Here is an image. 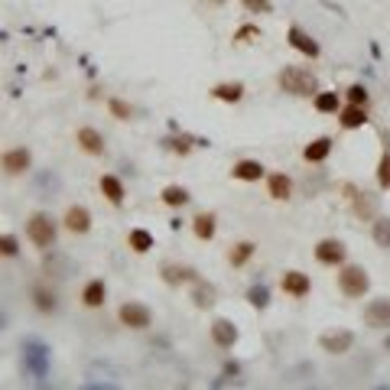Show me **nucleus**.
<instances>
[{
	"label": "nucleus",
	"mask_w": 390,
	"mask_h": 390,
	"mask_svg": "<svg viewBox=\"0 0 390 390\" xmlns=\"http://www.w3.org/2000/svg\"><path fill=\"white\" fill-rule=\"evenodd\" d=\"M23 371L36 384H43L49 378V371H52V348L36 335L23 339Z\"/></svg>",
	"instance_id": "f257e3e1"
},
{
	"label": "nucleus",
	"mask_w": 390,
	"mask_h": 390,
	"mask_svg": "<svg viewBox=\"0 0 390 390\" xmlns=\"http://www.w3.org/2000/svg\"><path fill=\"white\" fill-rule=\"evenodd\" d=\"M277 85H280V91H286V95H292V98H316L319 95V78L309 72V69H299V65L280 69Z\"/></svg>",
	"instance_id": "f03ea898"
},
{
	"label": "nucleus",
	"mask_w": 390,
	"mask_h": 390,
	"mask_svg": "<svg viewBox=\"0 0 390 390\" xmlns=\"http://www.w3.org/2000/svg\"><path fill=\"white\" fill-rule=\"evenodd\" d=\"M56 238H59V225H56V218L49 211H33L26 218V241L39 247L43 254L56 247Z\"/></svg>",
	"instance_id": "7ed1b4c3"
},
{
	"label": "nucleus",
	"mask_w": 390,
	"mask_h": 390,
	"mask_svg": "<svg viewBox=\"0 0 390 390\" xmlns=\"http://www.w3.org/2000/svg\"><path fill=\"white\" fill-rule=\"evenodd\" d=\"M371 290V277L361 264H341L339 267V292L348 299H361Z\"/></svg>",
	"instance_id": "20e7f679"
},
{
	"label": "nucleus",
	"mask_w": 390,
	"mask_h": 390,
	"mask_svg": "<svg viewBox=\"0 0 390 390\" xmlns=\"http://www.w3.org/2000/svg\"><path fill=\"white\" fill-rule=\"evenodd\" d=\"M117 319H121V325H127V329L144 332L153 325V309L144 303H124L121 309H117Z\"/></svg>",
	"instance_id": "39448f33"
},
{
	"label": "nucleus",
	"mask_w": 390,
	"mask_h": 390,
	"mask_svg": "<svg viewBox=\"0 0 390 390\" xmlns=\"http://www.w3.org/2000/svg\"><path fill=\"white\" fill-rule=\"evenodd\" d=\"M319 348L325 354H348L354 348V332L348 329H329L319 335Z\"/></svg>",
	"instance_id": "423d86ee"
},
{
	"label": "nucleus",
	"mask_w": 390,
	"mask_h": 390,
	"mask_svg": "<svg viewBox=\"0 0 390 390\" xmlns=\"http://www.w3.org/2000/svg\"><path fill=\"white\" fill-rule=\"evenodd\" d=\"M0 166H3L7 176H23V172H30V166H33V153H30L26 146H10V150H3Z\"/></svg>",
	"instance_id": "0eeeda50"
},
{
	"label": "nucleus",
	"mask_w": 390,
	"mask_h": 390,
	"mask_svg": "<svg viewBox=\"0 0 390 390\" xmlns=\"http://www.w3.org/2000/svg\"><path fill=\"white\" fill-rule=\"evenodd\" d=\"M345 257H348V251H345V244H341L339 238H322V241L316 244V260L322 267H341Z\"/></svg>",
	"instance_id": "6e6552de"
},
{
	"label": "nucleus",
	"mask_w": 390,
	"mask_h": 390,
	"mask_svg": "<svg viewBox=\"0 0 390 390\" xmlns=\"http://www.w3.org/2000/svg\"><path fill=\"white\" fill-rule=\"evenodd\" d=\"M75 144H78V150H85L88 157H104V150H108V144H104V137H101V130H95V127H78L75 130Z\"/></svg>",
	"instance_id": "1a4fd4ad"
},
{
	"label": "nucleus",
	"mask_w": 390,
	"mask_h": 390,
	"mask_svg": "<svg viewBox=\"0 0 390 390\" xmlns=\"http://www.w3.org/2000/svg\"><path fill=\"white\" fill-rule=\"evenodd\" d=\"M280 286H283L286 296H292V299H306L309 290H312V280H309V273H303V270H286Z\"/></svg>",
	"instance_id": "9d476101"
},
{
	"label": "nucleus",
	"mask_w": 390,
	"mask_h": 390,
	"mask_svg": "<svg viewBox=\"0 0 390 390\" xmlns=\"http://www.w3.org/2000/svg\"><path fill=\"white\" fill-rule=\"evenodd\" d=\"M286 43H290V46L296 49V52H303L306 59H319V52H322L316 39L309 36L303 26H296V23H292L290 30H286Z\"/></svg>",
	"instance_id": "9b49d317"
},
{
	"label": "nucleus",
	"mask_w": 390,
	"mask_h": 390,
	"mask_svg": "<svg viewBox=\"0 0 390 390\" xmlns=\"http://www.w3.org/2000/svg\"><path fill=\"white\" fill-rule=\"evenodd\" d=\"M121 374H117V367H111V365H91L88 367V374H85V387H117L121 384Z\"/></svg>",
	"instance_id": "f8f14e48"
},
{
	"label": "nucleus",
	"mask_w": 390,
	"mask_h": 390,
	"mask_svg": "<svg viewBox=\"0 0 390 390\" xmlns=\"http://www.w3.org/2000/svg\"><path fill=\"white\" fill-rule=\"evenodd\" d=\"M348 198H352V208H354V215L361 221H374L378 218V195H371V192H354L352 185H348Z\"/></svg>",
	"instance_id": "ddd939ff"
},
{
	"label": "nucleus",
	"mask_w": 390,
	"mask_h": 390,
	"mask_svg": "<svg viewBox=\"0 0 390 390\" xmlns=\"http://www.w3.org/2000/svg\"><path fill=\"white\" fill-rule=\"evenodd\" d=\"M211 341L218 345L221 352H228L238 345V325H234L231 319H215L211 322Z\"/></svg>",
	"instance_id": "4468645a"
},
{
	"label": "nucleus",
	"mask_w": 390,
	"mask_h": 390,
	"mask_svg": "<svg viewBox=\"0 0 390 390\" xmlns=\"http://www.w3.org/2000/svg\"><path fill=\"white\" fill-rule=\"evenodd\" d=\"M365 322L371 329H390V299H371L365 306Z\"/></svg>",
	"instance_id": "2eb2a0df"
},
{
	"label": "nucleus",
	"mask_w": 390,
	"mask_h": 390,
	"mask_svg": "<svg viewBox=\"0 0 390 390\" xmlns=\"http://www.w3.org/2000/svg\"><path fill=\"white\" fill-rule=\"evenodd\" d=\"M231 176L241 179V183H260V179L267 176V166H264L260 159H238L231 166Z\"/></svg>",
	"instance_id": "dca6fc26"
},
{
	"label": "nucleus",
	"mask_w": 390,
	"mask_h": 390,
	"mask_svg": "<svg viewBox=\"0 0 390 390\" xmlns=\"http://www.w3.org/2000/svg\"><path fill=\"white\" fill-rule=\"evenodd\" d=\"M159 277H163V283H166V286H185V283L198 280L195 267H189V264H166Z\"/></svg>",
	"instance_id": "f3484780"
},
{
	"label": "nucleus",
	"mask_w": 390,
	"mask_h": 390,
	"mask_svg": "<svg viewBox=\"0 0 390 390\" xmlns=\"http://www.w3.org/2000/svg\"><path fill=\"white\" fill-rule=\"evenodd\" d=\"M62 225H65V231H72V234H88L91 231V211L85 205H72L65 211Z\"/></svg>",
	"instance_id": "a211bd4d"
},
{
	"label": "nucleus",
	"mask_w": 390,
	"mask_h": 390,
	"mask_svg": "<svg viewBox=\"0 0 390 390\" xmlns=\"http://www.w3.org/2000/svg\"><path fill=\"white\" fill-rule=\"evenodd\" d=\"M33 306H36L43 316H52L59 309V292L52 290V286H46V283H36L33 286Z\"/></svg>",
	"instance_id": "6ab92c4d"
},
{
	"label": "nucleus",
	"mask_w": 390,
	"mask_h": 390,
	"mask_svg": "<svg viewBox=\"0 0 390 390\" xmlns=\"http://www.w3.org/2000/svg\"><path fill=\"white\" fill-rule=\"evenodd\" d=\"M339 124L345 130H358L367 124V104H345L339 111Z\"/></svg>",
	"instance_id": "aec40b11"
},
{
	"label": "nucleus",
	"mask_w": 390,
	"mask_h": 390,
	"mask_svg": "<svg viewBox=\"0 0 390 390\" xmlns=\"http://www.w3.org/2000/svg\"><path fill=\"white\" fill-rule=\"evenodd\" d=\"M267 195L273 202H286L292 195V179L286 172H270L267 176Z\"/></svg>",
	"instance_id": "412c9836"
},
{
	"label": "nucleus",
	"mask_w": 390,
	"mask_h": 390,
	"mask_svg": "<svg viewBox=\"0 0 390 390\" xmlns=\"http://www.w3.org/2000/svg\"><path fill=\"white\" fill-rule=\"evenodd\" d=\"M332 146H335L332 137H316L312 144H306L303 159H306V163H325V159L332 157Z\"/></svg>",
	"instance_id": "4be33fe9"
},
{
	"label": "nucleus",
	"mask_w": 390,
	"mask_h": 390,
	"mask_svg": "<svg viewBox=\"0 0 390 390\" xmlns=\"http://www.w3.org/2000/svg\"><path fill=\"white\" fill-rule=\"evenodd\" d=\"M104 299H108V286H104V280H88L85 286H82V303H85L88 309H101Z\"/></svg>",
	"instance_id": "5701e85b"
},
{
	"label": "nucleus",
	"mask_w": 390,
	"mask_h": 390,
	"mask_svg": "<svg viewBox=\"0 0 390 390\" xmlns=\"http://www.w3.org/2000/svg\"><path fill=\"white\" fill-rule=\"evenodd\" d=\"M192 231L198 241H211L215 238V231H218V218L211 215V211H198L192 218Z\"/></svg>",
	"instance_id": "b1692460"
},
{
	"label": "nucleus",
	"mask_w": 390,
	"mask_h": 390,
	"mask_svg": "<svg viewBox=\"0 0 390 390\" xmlns=\"http://www.w3.org/2000/svg\"><path fill=\"white\" fill-rule=\"evenodd\" d=\"M98 189H101V195L108 198L111 205H117V208L124 205V195H127V192H124V183L117 179V176H101Z\"/></svg>",
	"instance_id": "393cba45"
},
{
	"label": "nucleus",
	"mask_w": 390,
	"mask_h": 390,
	"mask_svg": "<svg viewBox=\"0 0 390 390\" xmlns=\"http://www.w3.org/2000/svg\"><path fill=\"white\" fill-rule=\"evenodd\" d=\"M211 98H215V101H225V104H238L244 98V85L241 82H218V85L211 88Z\"/></svg>",
	"instance_id": "a878e982"
},
{
	"label": "nucleus",
	"mask_w": 390,
	"mask_h": 390,
	"mask_svg": "<svg viewBox=\"0 0 390 390\" xmlns=\"http://www.w3.org/2000/svg\"><path fill=\"white\" fill-rule=\"evenodd\" d=\"M159 198H163V205H170V208H185L189 202H192V195H189L185 185H166Z\"/></svg>",
	"instance_id": "bb28decb"
},
{
	"label": "nucleus",
	"mask_w": 390,
	"mask_h": 390,
	"mask_svg": "<svg viewBox=\"0 0 390 390\" xmlns=\"http://www.w3.org/2000/svg\"><path fill=\"white\" fill-rule=\"evenodd\" d=\"M215 286L211 283H205V280H195V290H192V303L198 306V309H211L215 306Z\"/></svg>",
	"instance_id": "cd10ccee"
},
{
	"label": "nucleus",
	"mask_w": 390,
	"mask_h": 390,
	"mask_svg": "<svg viewBox=\"0 0 390 390\" xmlns=\"http://www.w3.org/2000/svg\"><path fill=\"white\" fill-rule=\"evenodd\" d=\"M312 108H316L319 114H339L341 111L339 91H319V95L312 98Z\"/></svg>",
	"instance_id": "c85d7f7f"
},
{
	"label": "nucleus",
	"mask_w": 390,
	"mask_h": 390,
	"mask_svg": "<svg viewBox=\"0 0 390 390\" xmlns=\"http://www.w3.org/2000/svg\"><path fill=\"white\" fill-rule=\"evenodd\" d=\"M371 238H374L378 247L390 251V218H387V215H378V218L371 221Z\"/></svg>",
	"instance_id": "c756f323"
},
{
	"label": "nucleus",
	"mask_w": 390,
	"mask_h": 390,
	"mask_svg": "<svg viewBox=\"0 0 390 390\" xmlns=\"http://www.w3.org/2000/svg\"><path fill=\"white\" fill-rule=\"evenodd\" d=\"M127 244H130V251H134V254H146V251L153 247V234L146 231V228H130Z\"/></svg>",
	"instance_id": "7c9ffc66"
},
{
	"label": "nucleus",
	"mask_w": 390,
	"mask_h": 390,
	"mask_svg": "<svg viewBox=\"0 0 390 390\" xmlns=\"http://www.w3.org/2000/svg\"><path fill=\"white\" fill-rule=\"evenodd\" d=\"M254 251H257V244L254 241H238L231 247V254H228V260H231V267H244L251 257H254Z\"/></svg>",
	"instance_id": "2f4dec72"
},
{
	"label": "nucleus",
	"mask_w": 390,
	"mask_h": 390,
	"mask_svg": "<svg viewBox=\"0 0 390 390\" xmlns=\"http://www.w3.org/2000/svg\"><path fill=\"white\" fill-rule=\"evenodd\" d=\"M36 189L43 195H56L62 189V179H59V172H52V170H43L36 176Z\"/></svg>",
	"instance_id": "473e14b6"
},
{
	"label": "nucleus",
	"mask_w": 390,
	"mask_h": 390,
	"mask_svg": "<svg viewBox=\"0 0 390 390\" xmlns=\"http://www.w3.org/2000/svg\"><path fill=\"white\" fill-rule=\"evenodd\" d=\"M247 303L254 306V309H267L270 306V286L267 283H254V286L247 290Z\"/></svg>",
	"instance_id": "72a5a7b5"
},
{
	"label": "nucleus",
	"mask_w": 390,
	"mask_h": 390,
	"mask_svg": "<svg viewBox=\"0 0 390 390\" xmlns=\"http://www.w3.org/2000/svg\"><path fill=\"white\" fill-rule=\"evenodd\" d=\"M378 185L384 192H390V146H384L380 153V163H378Z\"/></svg>",
	"instance_id": "f704fd0d"
},
{
	"label": "nucleus",
	"mask_w": 390,
	"mask_h": 390,
	"mask_svg": "<svg viewBox=\"0 0 390 390\" xmlns=\"http://www.w3.org/2000/svg\"><path fill=\"white\" fill-rule=\"evenodd\" d=\"M163 146H166V150H172V153H192V146H198V140H195V137H176V140H170V137H166V140H163Z\"/></svg>",
	"instance_id": "c9c22d12"
},
{
	"label": "nucleus",
	"mask_w": 390,
	"mask_h": 390,
	"mask_svg": "<svg viewBox=\"0 0 390 390\" xmlns=\"http://www.w3.org/2000/svg\"><path fill=\"white\" fill-rule=\"evenodd\" d=\"M108 111L111 117H117V121H130L134 117V108L127 101H121V98H108Z\"/></svg>",
	"instance_id": "e433bc0d"
},
{
	"label": "nucleus",
	"mask_w": 390,
	"mask_h": 390,
	"mask_svg": "<svg viewBox=\"0 0 390 390\" xmlns=\"http://www.w3.org/2000/svg\"><path fill=\"white\" fill-rule=\"evenodd\" d=\"M345 98H348V104H367V101H371V95H367V88L361 85V82H354V85L345 91Z\"/></svg>",
	"instance_id": "4c0bfd02"
},
{
	"label": "nucleus",
	"mask_w": 390,
	"mask_h": 390,
	"mask_svg": "<svg viewBox=\"0 0 390 390\" xmlns=\"http://www.w3.org/2000/svg\"><path fill=\"white\" fill-rule=\"evenodd\" d=\"M241 7L247 13H260L264 16V13H273V0H241Z\"/></svg>",
	"instance_id": "58836bf2"
},
{
	"label": "nucleus",
	"mask_w": 390,
	"mask_h": 390,
	"mask_svg": "<svg viewBox=\"0 0 390 390\" xmlns=\"http://www.w3.org/2000/svg\"><path fill=\"white\" fill-rule=\"evenodd\" d=\"M0 254H3V257H16V254H20L16 234H3V238H0Z\"/></svg>",
	"instance_id": "ea45409f"
},
{
	"label": "nucleus",
	"mask_w": 390,
	"mask_h": 390,
	"mask_svg": "<svg viewBox=\"0 0 390 390\" xmlns=\"http://www.w3.org/2000/svg\"><path fill=\"white\" fill-rule=\"evenodd\" d=\"M257 36H260V30H257V26H241V30L234 33L238 43H251V39H257Z\"/></svg>",
	"instance_id": "a19ab883"
}]
</instances>
